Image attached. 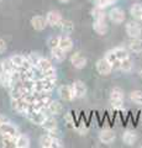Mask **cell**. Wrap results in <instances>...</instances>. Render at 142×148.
Listing matches in <instances>:
<instances>
[{
  "label": "cell",
  "instance_id": "6da1fadb",
  "mask_svg": "<svg viewBox=\"0 0 142 148\" xmlns=\"http://www.w3.org/2000/svg\"><path fill=\"white\" fill-rule=\"evenodd\" d=\"M25 116L27 117L30 122H32L34 125H42L45 122L46 117H47V115H46L43 111H40V110H34V109H29V111L25 114Z\"/></svg>",
  "mask_w": 142,
  "mask_h": 148
},
{
  "label": "cell",
  "instance_id": "7a4b0ae2",
  "mask_svg": "<svg viewBox=\"0 0 142 148\" xmlns=\"http://www.w3.org/2000/svg\"><path fill=\"white\" fill-rule=\"evenodd\" d=\"M110 104L114 109H120L122 108L123 104V91L121 88H114L111 90V95H110Z\"/></svg>",
  "mask_w": 142,
  "mask_h": 148
},
{
  "label": "cell",
  "instance_id": "3957f363",
  "mask_svg": "<svg viewBox=\"0 0 142 148\" xmlns=\"http://www.w3.org/2000/svg\"><path fill=\"white\" fill-rule=\"evenodd\" d=\"M40 146L45 147V148H59L62 147L61 141L58 140L57 136H52V135H46L40 138Z\"/></svg>",
  "mask_w": 142,
  "mask_h": 148
},
{
  "label": "cell",
  "instance_id": "277c9868",
  "mask_svg": "<svg viewBox=\"0 0 142 148\" xmlns=\"http://www.w3.org/2000/svg\"><path fill=\"white\" fill-rule=\"evenodd\" d=\"M42 126L45 127V130L49 133V135L57 136V133H58V123H57V120L53 117V115H48V116L46 117L45 122L42 123Z\"/></svg>",
  "mask_w": 142,
  "mask_h": 148
},
{
  "label": "cell",
  "instance_id": "5b68a950",
  "mask_svg": "<svg viewBox=\"0 0 142 148\" xmlns=\"http://www.w3.org/2000/svg\"><path fill=\"white\" fill-rule=\"evenodd\" d=\"M11 106L15 111L25 115L29 111L31 105L25 100V98H19V99H11Z\"/></svg>",
  "mask_w": 142,
  "mask_h": 148
},
{
  "label": "cell",
  "instance_id": "8992f818",
  "mask_svg": "<svg viewBox=\"0 0 142 148\" xmlns=\"http://www.w3.org/2000/svg\"><path fill=\"white\" fill-rule=\"evenodd\" d=\"M97 71L100 75H109L113 71V66L106 58H102L97 62Z\"/></svg>",
  "mask_w": 142,
  "mask_h": 148
},
{
  "label": "cell",
  "instance_id": "52a82bcc",
  "mask_svg": "<svg viewBox=\"0 0 142 148\" xmlns=\"http://www.w3.org/2000/svg\"><path fill=\"white\" fill-rule=\"evenodd\" d=\"M0 135H1V136L17 137V136H19V131H17V128L14 126L12 123L6 121V122H4L1 125V127H0Z\"/></svg>",
  "mask_w": 142,
  "mask_h": 148
},
{
  "label": "cell",
  "instance_id": "ba28073f",
  "mask_svg": "<svg viewBox=\"0 0 142 148\" xmlns=\"http://www.w3.org/2000/svg\"><path fill=\"white\" fill-rule=\"evenodd\" d=\"M58 94H59V96H61V99L66 100V101H71V100H73L75 98V94H74V90H73L72 85H62V86H59Z\"/></svg>",
  "mask_w": 142,
  "mask_h": 148
},
{
  "label": "cell",
  "instance_id": "9c48e42d",
  "mask_svg": "<svg viewBox=\"0 0 142 148\" xmlns=\"http://www.w3.org/2000/svg\"><path fill=\"white\" fill-rule=\"evenodd\" d=\"M109 18L115 24H121L125 20V12L120 8H114L109 12Z\"/></svg>",
  "mask_w": 142,
  "mask_h": 148
},
{
  "label": "cell",
  "instance_id": "30bf717a",
  "mask_svg": "<svg viewBox=\"0 0 142 148\" xmlns=\"http://www.w3.org/2000/svg\"><path fill=\"white\" fill-rule=\"evenodd\" d=\"M62 110H63V108H62V105L58 103V101H56V100H51L49 101V104L47 105V108L45 109V111L43 112L47 115H59V114H62Z\"/></svg>",
  "mask_w": 142,
  "mask_h": 148
},
{
  "label": "cell",
  "instance_id": "8fae6325",
  "mask_svg": "<svg viewBox=\"0 0 142 148\" xmlns=\"http://www.w3.org/2000/svg\"><path fill=\"white\" fill-rule=\"evenodd\" d=\"M46 20H47V24L49 26H52V27H56L58 26L59 24H61V21H62V15H61V12L59 11H49L47 12V15H46Z\"/></svg>",
  "mask_w": 142,
  "mask_h": 148
},
{
  "label": "cell",
  "instance_id": "7c38bea8",
  "mask_svg": "<svg viewBox=\"0 0 142 148\" xmlns=\"http://www.w3.org/2000/svg\"><path fill=\"white\" fill-rule=\"evenodd\" d=\"M126 32L131 38H135V37H140L141 36V26L137 24V22H134V21H130L127 22L126 25Z\"/></svg>",
  "mask_w": 142,
  "mask_h": 148
},
{
  "label": "cell",
  "instance_id": "4fadbf2b",
  "mask_svg": "<svg viewBox=\"0 0 142 148\" xmlns=\"http://www.w3.org/2000/svg\"><path fill=\"white\" fill-rule=\"evenodd\" d=\"M116 138V135L115 132L111 131V130H103L102 132L99 133V140L102 143H105V145H110V143H113L115 141Z\"/></svg>",
  "mask_w": 142,
  "mask_h": 148
},
{
  "label": "cell",
  "instance_id": "5bb4252c",
  "mask_svg": "<svg viewBox=\"0 0 142 148\" xmlns=\"http://www.w3.org/2000/svg\"><path fill=\"white\" fill-rule=\"evenodd\" d=\"M71 63H72V66L74 68H77V69H83L86 66V58L84 57V56H82L80 53L77 52L74 54H72Z\"/></svg>",
  "mask_w": 142,
  "mask_h": 148
},
{
  "label": "cell",
  "instance_id": "9a60e30c",
  "mask_svg": "<svg viewBox=\"0 0 142 148\" xmlns=\"http://www.w3.org/2000/svg\"><path fill=\"white\" fill-rule=\"evenodd\" d=\"M31 25H32V27L36 30V31H42L46 29V26H47V20H46V17L43 16H34L32 18H31Z\"/></svg>",
  "mask_w": 142,
  "mask_h": 148
},
{
  "label": "cell",
  "instance_id": "2e32d148",
  "mask_svg": "<svg viewBox=\"0 0 142 148\" xmlns=\"http://www.w3.org/2000/svg\"><path fill=\"white\" fill-rule=\"evenodd\" d=\"M73 90H74L75 98H84L86 94V85L84 84V82L82 80H75L72 84Z\"/></svg>",
  "mask_w": 142,
  "mask_h": 148
},
{
  "label": "cell",
  "instance_id": "e0dca14e",
  "mask_svg": "<svg viewBox=\"0 0 142 148\" xmlns=\"http://www.w3.org/2000/svg\"><path fill=\"white\" fill-rule=\"evenodd\" d=\"M93 29L98 35H105L108 32V24L105 20H94L93 22Z\"/></svg>",
  "mask_w": 142,
  "mask_h": 148
},
{
  "label": "cell",
  "instance_id": "ac0fdd59",
  "mask_svg": "<svg viewBox=\"0 0 142 148\" xmlns=\"http://www.w3.org/2000/svg\"><path fill=\"white\" fill-rule=\"evenodd\" d=\"M58 47H61L62 49H64L66 52L71 51L73 48V41L69 36H59V43H58Z\"/></svg>",
  "mask_w": 142,
  "mask_h": 148
},
{
  "label": "cell",
  "instance_id": "d6986e66",
  "mask_svg": "<svg viewBox=\"0 0 142 148\" xmlns=\"http://www.w3.org/2000/svg\"><path fill=\"white\" fill-rule=\"evenodd\" d=\"M129 48L135 53H141L142 52V40L140 37H135L129 41Z\"/></svg>",
  "mask_w": 142,
  "mask_h": 148
},
{
  "label": "cell",
  "instance_id": "ffe728a7",
  "mask_svg": "<svg viewBox=\"0 0 142 148\" xmlns=\"http://www.w3.org/2000/svg\"><path fill=\"white\" fill-rule=\"evenodd\" d=\"M58 27L61 29L63 34H66V35H69L74 31V25H73V22L71 20H63L62 18V21H61V24L58 25Z\"/></svg>",
  "mask_w": 142,
  "mask_h": 148
},
{
  "label": "cell",
  "instance_id": "44dd1931",
  "mask_svg": "<svg viewBox=\"0 0 142 148\" xmlns=\"http://www.w3.org/2000/svg\"><path fill=\"white\" fill-rule=\"evenodd\" d=\"M66 51L64 49H62L61 47H54V48H51V54H52V57L56 59V61L58 62H62V61H64L66 59Z\"/></svg>",
  "mask_w": 142,
  "mask_h": 148
},
{
  "label": "cell",
  "instance_id": "7402d4cb",
  "mask_svg": "<svg viewBox=\"0 0 142 148\" xmlns=\"http://www.w3.org/2000/svg\"><path fill=\"white\" fill-rule=\"evenodd\" d=\"M16 148H29L30 147V138L27 135H19L16 137Z\"/></svg>",
  "mask_w": 142,
  "mask_h": 148
},
{
  "label": "cell",
  "instance_id": "603a6c76",
  "mask_svg": "<svg viewBox=\"0 0 142 148\" xmlns=\"http://www.w3.org/2000/svg\"><path fill=\"white\" fill-rule=\"evenodd\" d=\"M122 141H123V143H126L127 146H134L136 143V141H137V136H136L135 132L126 131L122 135Z\"/></svg>",
  "mask_w": 142,
  "mask_h": 148
},
{
  "label": "cell",
  "instance_id": "cb8c5ba5",
  "mask_svg": "<svg viewBox=\"0 0 142 148\" xmlns=\"http://www.w3.org/2000/svg\"><path fill=\"white\" fill-rule=\"evenodd\" d=\"M130 14L132 17L137 18V20H142V5L141 4H134L130 9Z\"/></svg>",
  "mask_w": 142,
  "mask_h": 148
},
{
  "label": "cell",
  "instance_id": "d4e9b609",
  "mask_svg": "<svg viewBox=\"0 0 142 148\" xmlns=\"http://www.w3.org/2000/svg\"><path fill=\"white\" fill-rule=\"evenodd\" d=\"M53 66H52V63H51V61L49 59H47V58H43V57H41V59H40V62H38V64H37V68L38 71L42 73V72H45V71H47V69H49V68H52Z\"/></svg>",
  "mask_w": 142,
  "mask_h": 148
},
{
  "label": "cell",
  "instance_id": "484cf974",
  "mask_svg": "<svg viewBox=\"0 0 142 148\" xmlns=\"http://www.w3.org/2000/svg\"><path fill=\"white\" fill-rule=\"evenodd\" d=\"M1 63H3V68H4V71H5L6 73H9V74L14 73L15 71H19V69H17L15 66H14V63L11 62V59H10V58L4 59V61H1Z\"/></svg>",
  "mask_w": 142,
  "mask_h": 148
},
{
  "label": "cell",
  "instance_id": "4316f807",
  "mask_svg": "<svg viewBox=\"0 0 142 148\" xmlns=\"http://www.w3.org/2000/svg\"><path fill=\"white\" fill-rule=\"evenodd\" d=\"M91 15H93L94 20H105V17H106V14L104 12V9L98 5H97V8H94L93 10H91Z\"/></svg>",
  "mask_w": 142,
  "mask_h": 148
},
{
  "label": "cell",
  "instance_id": "83f0119b",
  "mask_svg": "<svg viewBox=\"0 0 142 148\" xmlns=\"http://www.w3.org/2000/svg\"><path fill=\"white\" fill-rule=\"evenodd\" d=\"M105 58L108 59V61L111 63V66L113 67H120V61L117 59V57H116V54H115V52L111 49V51H109V52L105 54Z\"/></svg>",
  "mask_w": 142,
  "mask_h": 148
},
{
  "label": "cell",
  "instance_id": "f1b7e54d",
  "mask_svg": "<svg viewBox=\"0 0 142 148\" xmlns=\"http://www.w3.org/2000/svg\"><path fill=\"white\" fill-rule=\"evenodd\" d=\"M113 51L115 52V54H116V57H117L119 61H122V59L129 58V52H127L126 48H123V47H115Z\"/></svg>",
  "mask_w": 142,
  "mask_h": 148
},
{
  "label": "cell",
  "instance_id": "f546056e",
  "mask_svg": "<svg viewBox=\"0 0 142 148\" xmlns=\"http://www.w3.org/2000/svg\"><path fill=\"white\" fill-rule=\"evenodd\" d=\"M119 68H120L122 72H130L132 69V61L130 59V57L120 61V67H119Z\"/></svg>",
  "mask_w": 142,
  "mask_h": 148
},
{
  "label": "cell",
  "instance_id": "4dcf8cb0",
  "mask_svg": "<svg viewBox=\"0 0 142 148\" xmlns=\"http://www.w3.org/2000/svg\"><path fill=\"white\" fill-rule=\"evenodd\" d=\"M130 99L137 105H142V91L141 90H135L130 94Z\"/></svg>",
  "mask_w": 142,
  "mask_h": 148
},
{
  "label": "cell",
  "instance_id": "1f68e13d",
  "mask_svg": "<svg viewBox=\"0 0 142 148\" xmlns=\"http://www.w3.org/2000/svg\"><path fill=\"white\" fill-rule=\"evenodd\" d=\"M26 58H27V61L31 63L32 67H37V64H38L40 59H41L40 54H37V53H30L29 56H26Z\"/></svg>",
  "mask_w": 142,
  "mask_h": 148
},
{
  "label": "cell",
  "instance_id": "d6a6232c",
  "mask_svg": "<svg viewBox=\"0 0 142 148\" xmlns=\"http://www.w3.org/2000/svg\"><path fill=\"white\" fill-rule=\"evenodd\" d=\"M42 75L43 78H48V79H52V80H57V74H56V69L53 67L47 69V71L42 72Z\"/></svg>",
  "mask_w": 142,
  "mask_h": 148
},
{
  "label": "cell",
  "instance_id": "836d02e7",
  "mask_svg": "<svg viewBox=\"0 0 142 148\" xmlns=\"http://www.w3.org/2000/svg\"><path fill=\"white\" fill-rule=\"evenodd\" d=\"M47 43L49 46V48H54V47H58V43H59V36H52L49 37Z\"/></svg>",
  "mask_w": 142,
  "mask_h": 148
},
{
  "label": "cell",
  "instance_id": "e575fe53",
  "mask_svg": "<svg viewBox=\"0 0 142 148\" xmlns=\"http://www.w3.org/2000/svg\"><path fill=\"white\" fill-rule=\"evenodd\" d=\"M114 1H116V0H98V6H100V8H106V6H109V5H111V4L114 3Z\"/></svg>",
  "mask_w": 142,
  "mask_h": 148
},
{
  "label": "cell",
  "instance_id": "d590c367",
  "mask_svg": "<svg viewBox=\"0 0 142 148\" xmlns=\"http://www.w3.org/2000/svg\"><path fill=\"white\" fill-rule=\"evenodd\" d=\"M64 120H66V122H67V125H68L69 127H73V128L75 127V125H74V119L72 117L71 114H67L66 116H64Z\"/></svg>",
  "mask_w": 142,
  "mask_h": 148
},
{
  "label": "cell",
  "instance_id": "8d00e7d4",
  "mask_svg": "<svg viewBox=\"0 0 142 148\" xmlns=\"http://www.w3.org/2000/svg\"><path fill=\"white\" fill-rule=\"evenodd\" d=\"M77 130H78V131H79V133H80V135H85V133L88 132V128H86V127L84 126L83 123L78 125V126H77Z\"/></svg>",
  "mask_w": 142,
  "mask_h": 148
},
{
  "label": "cell",
  "instance_id": "74e56055",
  "mask_svg": "<svg viewBox=\"0 0 142 148\" xmlns=\"http://www.w3.org/2000/svg\"><path fill=\"white\" fill-rule=\"evenodd\" d=\"M6 51V42L3 38H0V54Z\"/></svg>",
  "mask_w": 142,
  "mask_h": 148
},
{
  "label": "cell",
  "instance_id": "f35d334b",
  "mask_svg": "<svg viewBox=\"0 0 142 148\" xmlns=\"http://www.w3.org/2000/svg\"><path fill=\"white\" fill-rule=\"evenodd\" d=\"M6 121H8V119L5 116H3V115H0V127H1V125L4 122H6Z\"/></svg>",
  "mask_w": 142,
  "mask_h": 148
},
{
  "label": "cell",
  "instance_id": "ab89813d",
  "mask_svg": "<svg viewBox=\"0 0 142 148\" xmlns=\"http://www.w3.org/2000/svg\"><path fill=\"white\" fill-rule=\"evenodd\" d=\"M57 1H59V3H68L69 0H57Z\"/></svg>",
  "mask_w": 142,
  "mask_h": 148
},
{
  "label": "cell",
  "instance_id": "60d3db41",
  "mask_svg": "<svg viewBox=\"0 0 142 148\" xmlns=\"http://www.w3.org/2000/svg\"><path fill=\"white\" fill-rule=\"evenodd\" d=\"M141 77H142V72H141Z\"/></svg>",
  "mask_w": 142,
  "mask_h": 148
},
{
  "label": "cell",
  "instance_id": "b9f144b4",
  "mask_svg": "<svg viewBox=\"0 0 142 148\" xmlns=\"http://www.w3.org/2000/svg\"><path fill=\"white\" fill-rule=\"evenodd\" d=\"M95 1H98V0H95Z\"/></svg>",
  "mask_w": 142,
  "mask_h": 148
},
{
  "label": "cell",
  "instance_id": "7bdbcfd3",
  "mask_svg": "<svg viewBox=\"0 0 142 148\" xmlns=\"http://www.w3.org/2000/svg\"><path fill=\"white\" fill-rule=\"evenodd\" d=\"M0 1H3V0H0Z\"/></svg>",
  "mask_w": 142,
  "mask_h": 148
}]
</instances>
